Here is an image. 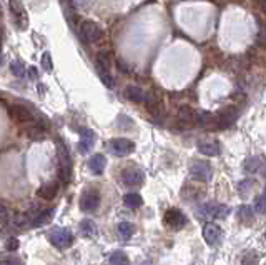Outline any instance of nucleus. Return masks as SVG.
I'll return each instance as SVG.
<instances>
[{"instance_id": "nucleus-1", "label": "nucleus", "mask_w": 266, "mask_h": 265, "mask_svg": "<svg viewBox=\"0 0 266 265\" xmlns=\"http://www.w3.org/2000/svg\"><path fill=\"white\" fill-rule=\"evenodd\" d=\"M57 157H59V175L62 182L69 184L72 179V159L67 150V145L62 140H57Z\"/></svg>"}, {"instance_id": "nucleus-2", "label": "nucleus", "mask_w": 266, "mask_h": 265, "mask_svg": "<svg viewBox=\"0 0 266 265\" xmlns=\"http://www.w3.org/2000/svg\"><path fill=\"white\" fill-rule=\"evenodd\" d=\"M229 214V207L223 205V204H216V202H208V204H203L200 209H198V217L200 219H225Z\"/></svg>"}, {"instance_id": "nucleus-3", "label": "nucleus", "mask_w": 266, "mask_h": 265, "mask_svg": "<svg viewBox=\"0 0 266 265\" xmlns=\"http://www.w3.org/2000/svg\"><path fill=\"white\" fill-rule=\"evenodd\" d=\"M78 35L83 44H93L102 39V29L92 20H83L78 29Z\"/></svg>"}, {"instance_id": "nucleus-4", "label": "nucleus", "mask_w": 266, "mask_h": 265, "mask_svg": "<svg viewBox=\"0 0 266 265\" xmlns=\"http://www.w3.org/2000/svg\"><path fill=\"white\" fill-rule=\"evenodd\" d=\"M50 242L52 245H55L57 248H69L74 243V233H72L69 228L64 227H55L54 230L50 232Z\"/></svg>"}, {"instance_id": "nucleus-5", "label": "nucleus", "mask_w": 266, "mask_h": 265, "mask_svg": "<svg viewBox=\"0 0 266 265\" xmlns=\"http://www.w3.org/2000/svg\"><path fill=\"white\" fill-rule=\"evenodd\" d=\"M9 9H10V15H12L15 25L20 30H25L29 27V15L27 10H25L24 4L20 0H9Z\"/></svg>"}, {"instance_id": "nucleus-6", "label": "nucleus", "mask_w": 266, "mask_h": 265, "mask_svg": "<svg viewBox=\"0 0 266 265\" xmlns=\"http://www.w3.org/2000/svg\"><path fill=\"white\" fill-rule=\"evenodd\" d=\"M100 202H102L100 192L97 189H87L80 197V209L87 212V214H92V212H95L100 207Z\"/></svg>"}, {"instance_id": "nucleus-7", "label": "nucleus", "mask_w": 266, "mask_h": 265, "mask_svg": "<svg viewBox=\"0 0 266 265\" xmlns=\"http://www.w3.org/2000/svg\"><path fill=\"white\" fill-rule=\"evenodd\" d=\"M190 175L193 180L198 182H210L213 177V170L211 165L205 162V160H195L190 167Z\"/></svg>"}, {"instance_id": "nucleus-8", "label": "nucleus", "mask_w": 266, "mask_h": 265, "mask_svg": "<svg viewBox=\"0 0 266 265\" xmlns=\"http://www.w3.org/2000/svg\"><path fill=\"white\" fill-rule=\"evenodd\" d=\"M122 182L127 187H130V189L142 187L145 182V172L137 167H127L125 170H122Z\"/></svg>"}, {"instance_id": "nucleus-9", "label": "nucleus", "mask_w": 266, "mask_h": 265, "mask_svg": "<svg viewBox=\"0 0 266 265\" xmlns=\"http://www.w3.org/2000/svg\"><path fill=\"white\" fill-rule=\"evenodd\" d=\"M163 222H165L166 227L173 228V230H181V228L186 225L188 219H186V215H185L181 210H178V209H170V210H166Z\"/></svg>"}, {"instance_id": "nucleus-10", "label": "nucleus", "mask_w": 266, "mask_h": 265, "mask_svg": "<svg viewBox=\"0 0 266 265\" xmlns=\"http://www.w3.org/2000/svg\"><path fill=\"white\" fill-rule=\"evenodd\" d=\"M7 113L12 120L19 122V123H29V122L34 120L32 112H30L25 105H19V103H12V105H9Z\"/></svg>"}, {"instance_id": "nucleus-11", "label": "nucleus", "mask_w": 266, "mask_h": 265, "mask_svg": "<svg viewBox=\"0 0 266 265\" xmlns=\"http://www.w3.org/2000/svg\"><path fill=\"white\" fill-rule=\"evenodd\" d=\"M203 237H205V240L208 245L215 247L218 243L221 242L223 238V230L220 225H216V223L213 222H206L205 227H203Z\"/></svg>"}, {"instance_id": "nucleus-12", "label": "nucleus", "mask_w": 266, "mask_h": 265, "mask_svg": "<svg viewBox=\"0 0 266 265\" xmlns=\"http://www.w3.org/2000/svg\"><path fill=\"white\" fill-rule=\"evenodd\" d=\"M110 149L117 157H127V155H130L135 150V144L132 140L120 137V139L110 140Z\"/></svg>"}, {"instance_id": "nucleus-13", "label": "nucleus", "mask_w": 266, "mask_h": 265, "mask_svg": "<svg viewBox=\"0 0 266 265\" xmlns=\"http://www.w3.org/2000/svg\"><path fill=\"white\" fill-rule=\"evenodd\" d=\"M236 117H238V112L234 110L233 107H226L225 110L218 112L216 115L213 117V120H215L216 127L226 128V127H229V125H233L234 120H236Z\"/></svg>"}, {"instance_id": "nucleus-14", "label": "nucleus", "mask_w": 266, "mask_h": 265, "mask_svg": "<svg viewBox=\"0 0 266 265\" xmlns=\"http://www.w3.org/2000/svg\"><path fill=\"white\" fill-rule=\"evenodd\" d=\"M59 190H60V185L57 180L45 182L44 185L39 187L37 197H40V199H44V200H54L57 197V194H59Z\"/></svg>"}, {"instance_id": "nucleus-15", "label": "nucleus", "mask_w": 266, "mask_h": 265, "mask_svg": "<svg viewBox=\"0 0 266 265\" xmlns=\"http://www.w3.org/2000/svg\"><path fill=\"white\" fill-rule=\"evenodd\" d=\"M178 118L181 122L193 125V123L201 122V112H196L195 108H191L190 105H183V107H180V110H178Z\"/></svg>"}, {"instance_id": "nucleus-16", "label": "nucleus", "mask_w": 266, "mask_h": 265, "mask_svg": "<svg viewBox=\"0 0 266 265\" xmlns=\"http://www.w3.org/2000/svg\"><path fill=\"white\" fill-rule=\"evenodd\" d=\"M198 150L206 155V157H216V155H220L221 149H220V144L216 142V140H201L200 144H198Z\"/></svg>"}, {"instance_id": "nucleus-17", "label": "nucleus", "mask_w": 266, "mask_h": 265, "mask_svg": "<svg viewBox=\"0 0 266 265\" xmlns=\"http://www.w3.org/2000/svg\"><path fill=\"white\" fill-rule=\"evenodd\" d=\"M54 214H55L54 209H45V210L37 212L35 215H32V227L39 228V227L49 225V223L52 222V219H54Z\"/></svg>"}, {"instance_id": "nucleus-18", "label": "nucleus", "mask_w": 266, "mask_h": 265, "mask_svg": "<svg viewBox=\"0 0 266 265\" xmlns=\"http://www.w3.org/2000/svg\"><path fill=\"white\" fill-rule=\"evenodd\" d=\"M93 144H95V132L90 130V128L83 130L80 135V140H78V150H80V154H87L92 149Z\"/></svg>"}, {"instance_id": "nucleus-19", "label": "nucleus", "mask_w": 266, "mask_h": 265, "mask_svg": "<svg viewBox=\"0 0 266 265\" xmlns=\"http://www.w3.org/2000/svg\"><path fill=\"white\" fill-rule=\"evenodd\" d=\"M88 167H90V170L95 175H102L103 170H105L107 167V159L103 154H95L92 155V159L88 160Z\"/></svg>"}, {"instance_id": "nucleus-20", "label": "nucleus", "mask_w": 266, "mask_h": 265, "mask_svg": "<svg viewBox=\"0 0 266 265\" xmlns=\"http://www.w3.org/2000/svg\"><path fill=\"white\" fill-rule=\"evenodd\" d=\"M80 235L85 238H97L98 237V227L92 219H85L80 222Z\"/></svg>"}, {"instance_id": "nucleus-21", "label": "nucleus", "mask_w": 266, "mask_h": 265, "mask_svg": "<svg viewBox=\"0 0 266 265\" xmlns=\"http://www.w3.org/2000/svg\"><path fill=\"white\" fill-rule=\"evenodd\" d=\"M125 95H127L128 100H132L135 103H145V100H147V93L137 85H128L125 88Z\"/></svg>"}, {"instance_id": "nucleus-22", "label": "nucleus", "mask_w": 266, "mask_h": 265, "mask_svg": "<svg viewBox=\"0 0 266 265\" xmlns=\"http://www.w3.org/2000/svg\"><path fill=\"white\" fill-rule=\"evenodd\" d=\"M123 204H125V207H128V209H138V207H142L143 199L140 194L132 192V194H127L123 197Z\"/></svg>"}, {"instance_id": "nucleus-23", "label": "nucleus", "mask_w": 266, "mask_h": 265, "mask_svg": "<svg viewBox=\"0 0 266 265\" xmlns=\"http://www.w3.org/2000/svg\"><path fill=\"white\" fill-rule=\"evenodd\" d=\"M117 230H118V235L122 237L123 240H128L135 233V227H133V223H130V222H120Z\"/></svg>"}, {"instance_id": "nucleus-24", "label": "nucleus", "mask_w": 266, "mask_h": 265, "mask_svg": "<svg viewBox=\"0 0 266 265\" xmlns=\"http://www.w3.org/2000/svg\"><path fill=\"white\" fill-rule=\"evenodd\" d=\"M254 187H256V180L246 179V180H243V182H239V184H238V192L243 197H246V195H249L254 190Z\"/></svg>"}, {"instance_id": "nucleus-25", "label": "nucleus", "mask_w": 266, "mask_h": 265, "mask_svg": "<svg viewBox=\"0 0 266 265\" xmlns=\"http://www.w3.org/2000/svg\"><path fill=\"white\" fill-rule=\"evenodd\" d=\"M238 220L244 223V225H248V223L253 222V212L248 205H241L238 209Z\"/></svg>"}, {"instance_id": "nucleus-26", "label": "nucleus", "mask_w": 266, "mask_h": 265, "mask_svg": "<svg viewBox=\"0 0 266 265\" xmlns=\"http://www.w3.org/2000/svg\"><path fill=\"white\" fill-rule=\"evenodd\" d=\"M261 167H263V162L258 157H249L246 159V162H244V172H248V174L258 172Z\"/></svg>"}, {"instance_id": "nucleus-27", "label": "nucleus", "mask_w": 266, "mask_h": 265, "mask_svg": "<svg viewBox=\"0 0 266 265\" xmlns=\"http://www.w3.org/2000/svg\"><path fill=\"white\" fill-rule=\"evenodd\" d=\"M110 265H130V260L125 252H113L110 255Z\"/></svg>"}, {"instance_id": "nucleus-28", "label": "nucleus", "mask_w": 266, "mask_h": 265, "mask_svg": "<svg viewBox=\"0 0 266 265\" xmlns=\"http://www.w3.org/2000/svg\"><path fill=\"white\" fill-rule=\"evenodd\" d=\"M254 212H256V214H264L266 212V194L258 195L256 199H254Z\"/></svg>"}, {"instance_id": "nucleus-29", "label": "nucleus", "mask_w": 266, "mask_h": 265, "mask_svg": "<svg viewBox=\"0 0 266 265\" xmlns=\"http://www.w3.org/2000/svg\"><path fill=\"white\" fill-rule=\"evenodd\" d=\"M27 135H29L30 139H34V140H42V139L45 137V130L42 127L35 125V127L27 128Z\"/></svg>"}, {"instance_id": "nucleus-30", "label": "nucleus", "mask_w": 266, "mask_h": 265, "mask_svg": "<svg viewBox=\"0 0 266 265\" xmlns=\"http://www.w3.org/2000/svg\"><path fill=\"white\" fill-rule=\"evenodd\" d=\"M10 72H12L15 77H24L25 75V65L22 64V62L15 60L10 64Z\"/></svg>"}, {"instance_id": "nucleus-31", "label": "nucleus", "mask_w": 266, "mask_h": 265, "mask_svg": "<svg viewBox=\"0 0 266 265\" xmlns=\"http://www.w3.org/2000/svg\"><path fill=\"white\" fill-rule=\"evenodd\" d=\"M42 67H44L47 72H50L52 69H54V62H52V55L49 54V52H45V54L42 55Z\"/></svg>"}, {"instance_id": "nucleus-32", "label": "nucleus", "mask_w": 266, "mask_h": 265, "mask_svg": "<svg viewBox=\"0 0 266 265\" xmlns=\"http://www.w3.org/2000/svg\"><path fill=\"white\" fill-rule=\"evenodd\" d=\"M2 265H24V262L20 260L19 257L10 255V257H4L2 258Z\"/></svg>"}, {"instance_id": "nucleus-33", "label": "nucleus", "mask_w": 266, "mask_h": 265, "mask_svg": "<svg viewBox=\"0 0 266 265\" xmlns=\"http://www.w3.org/2000/svg\"><path fill=\"white\" fill-rule=\"evenodd\" d=\"M19 248V240L15 237H10L7 240V250L9 252H15Z\"/></svg>"}, {"instance_id": "nucleus-34", "label": "nucleus", "mask_w": 266, "mask_h": 265, "mask_svg": "<svg viewBox=\"0 0 266 265\" xmlns=\"http://www.w3.org/2000/svg\"><path fill=\"white\" fill-rule=\"evenodd\" d=\"M7 219H9V209L5 205H2V225H7Z\"/></svg>"}, {"instance_id": "nucleus-35", "label": "nucleus", "mask_w": 266, "mask_h": 265, "mask_svg": "<svg viewBox=\"0 0 266 265\" xmlns=\"http://www.w3.org/2000/svg\"><path fill=\"white\" fill-rule=\"evenodd\" d=\"M256 5L266 14V0H256Z\"/></svg>"}, {"instance_id": "nucleus-36", "label": "nucleus", "mask_w": 266, "mask_h": 265, "mask_svg": "<svg viewBox=\"0 0 266 265\" xmlns=\"http://www.w3.org/2000/svg\"><path fill=\"white\" fill-rule=\"evenodd\" d=\"M29 74H30V77H32L34 80L37 79V70H35L34 67H30V69H29Z\"/></svg>"}, {"instance_id": "nucleus-37", "label": "nucleus", "mask_w": 266, "mask_h": 265, "mask_svg": "<svg viewBox=\"0 0 266 265\" xmlns=\"http://www.w3.org/2000/svg\"><path fill=\"white\" fill-rule=\"evenodd\" d=\"M263 194H266V187H264V190H263Z\"/></svg>"}]
</instances>
